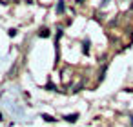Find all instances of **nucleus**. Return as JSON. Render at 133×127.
Segmentation results:
<instances>
[{
	"label": "nucleus",
	"instance_id": "nucleus-1",
	"mask_svg": "<svg viewBox=\"0 0 133 127\" xmlns=\"http://www.w3.org/2000/svg\"><path fill=\"white\" fill-rule=\"evenodd\" d=\"M38 36H44V38H48V36H49V29H48V27H42V29L38 31Z\"/></svg>",
	"mask_w": 133,
	"mask_h": 127
},
{
	"label": "nucleus",
	"instance_id": "nucleus-2",
	"mask_svg": "<svg viewBox=\"0 0 133 127\" xmlns=\"http://www.w3.org/2000/svg\"><path fill=\"white\" fill-rule=\"evenodd\" d=\"M77 118H78V114H77V113H75V114H68V116H66V120H68V122H77Z\"/></svg>",
	"mask_w": 133,
	"mask_h": 127
},
{
	"label": "nucleus",
	"instance_id": "nucleus-3",
	"mask_svg": "<svg viewBox=\"0 0 133 127\" xmlns=\"http://www.w3.org/2000/svg\"><path fill=\"white\" fill-rule=\"evenodd\" d=\"M57 13H64V2H62V0H60L58 6H57Z\"/></svg>",
	"mask_w": 133,
	"mask_h": 127
},
{
	"label": "nucleus",
	"instance_id": "nucleus-4",
	"mask_svg": "<svg viewBox=\"0 0 133 127\" xmlns=\"http://www.w3.org/2000/svg\"><path fill=\"white\" fill-rule=\"evenodd\" d=\"M84 53H89V40H84Z\"/></svg>",
	"mask_w": 133,
	"mask_h": 127
},
{
	"label": "nucleus",
	"instance_id": "nucleus-5",
	"mask_svg": "<svg viewBox=\"0 0 133 127\" xmlns=\"http://www.w3.org/2000/svg\"><path fill=\"white\" fill-rule=\"evenodd\" d=\"M42 118H44V120H46V122H53V118H51V116H49V114H42Z\"/></svg>",
	"mask_w": 133,
	"mask_h": 127
},
{
	"label": "nucleus",
	"instance_id": "nucleus-6",
	"mask_svg": "<svg viewBox=\"0 0 133 127\" xmlns=\"http://www.w3.org/2000/svg\"><path fill=\"white\" fill-rule=\"evenodd\" d=\"M17 35V29H9V36H15Z\"/></svg>",
	"mask_w": 133,
	"mask_h": 127
},
{
	"label": "nucleus",
	"instance_id": "nucleus-7",
	"mask_svg": "<svg viewBox=\"0 0 133 127\" xmlns=\"http://www.w3.org/2000/svg\"><path fill=\"white\" fill-rule=\"evenodd\" d=\"M46 87H48V89H49V91H53V89H55V85H53V84H51V82H49V84H48V85H46Z\"/></svg>",
	"mask_w": 133,
	"mask_h": 127
},
{
	"label": "nucleus",
	"instance_id": "nucleus-8",
	"mask_svg": "<svg viewBox=\"0 0 133 127\" xmlns=\"http://www.w3.org/2000/svg\"><path fill=\"white\" fill-rule=\"evenodd\" d=\"M2 4H9V0H2Z\"/></svg>",
	"mask_w": 133,
	"mask_h": 127
},
{
	"label": "nucleus",
	"instance_id": "nucleus-9",
	"mask_svg": "<svg viewBox=\"0 0 133 127\" xmlns=\"http://www.w3.org/2000/svg\"><path fill=\"white\" fill-rule=\"evenodd\" d=\"M77 2H78V4H82V0H77Z\"/></svg>",
	"mask_w": 133,
	"mask_h": 127
}]
</instances>
